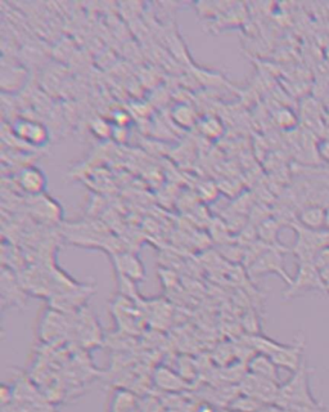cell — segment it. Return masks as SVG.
Wrapping results in <instances>:
<instances>
[{"mask_svg":"<svg viewBox=\"0 0 329 412\" xmlns=\"http://www.w3.org/2000/svg\"><path fill=\"white\" fill-rule=\"evenodd\" d=\"M309 291H319L329 295L328 287L321 270L312 262H298V273L290 285L283 291V299L290 301Z\"/></svg>","mask_w":329,"mask_h":412,"instance_id":"2","label":"cell"},{"mask_svg":"<svg viewBox=\"0 0 329 412\" xmlns=\"http://www.w3.org/2000/svg\"><path fill=\"white\" fill-rule=\"evenodd\" d=\"M310 373L312 370L304 362L296 373H292L288 380L281 384L279 396L274 406L283 410L296 407H321L310 389Z\"/></svg>","mask_w":329,"mask_h":412,"instance_id":"1","label":"cell"},{"mask_svg":"<svg viewBox=\"0 0 329 412\" xmlns=\"http://www.w3.org/2000/svg\"><path fill=\"white\" fill-rule=\"evenodd\" d=\"M34 202L30 205L32 215L46 224H57L63 218V210L61 205L46 195L34 196Z\"/></svg>","mask_w":329,"mask_h":412,"instance_id":"10","label":"cell"},{"mask_svg":"<svg viewBox=\"0 0 329 412\" xmlns=\"http://www.w3.org/2000/svg\"><path fill=\"white\" fill-rule=\"evenodd\" d=\"M318 153L321 159L329 163V137H324V139L318 143Z\"/></svg>","mask_w":329,"mask_h":412,"instance_id":"24","label":"cell"},{"mask_svg":"<svg viewBox=\"0 0 329 412\" xmlns=\"http://www.w3.org/2000/svg\"><path fill=\"white\" fill-rule=\"evenodd\" d=\"M282 223L279 222L276 218H267L264 222L258 224V227H256L258 228V238H259L260 241H262L264 244L272 246V247L290 250L279 241V231L282 228Z\"/></svg>","mask_w":329,"mask_h":412,"instance_id":"17","label":"cell"},{"mask_svg":"<svg viewBox=\"0 0 329 412\" xmlns=\"http://www.w3.org/2000/svg\"><path fill=\"white\" fill-rule=\"evenodd\" d=\"M76 333L81 344L85 345L87 348L94 347L102 341V331H101L99 324L94 317V315L92 313V310L87 307L78 310Z\"/></svg>","mask_w":329,"mask_h":412,"instance_id":"7","label":"cell"},{"mask_svg":"<svg viewBox=\"0 0 329 412\" xmlns=\"http://www.w3.org/2000/svg\"><path fill=\"white\" fill-rule=\"evenodd\" d=\"M153 381L156 387L169 393H179L188 388V381L169 367H158L153 375Z\"/></svg>","mask_w":329,"mask_h":412,"instance_id":"14","label":"cell"},{"mask_svg":"<svg viewBox=\"0 0 329 412\" xmlns=\"http://www.w3.org/2000/svg\"><path fill=\"white\" fill-rule=\"evenodd\" d=\"M12 396H13V392H12L10 387L8 388L6 384H3V387H1V404L3 406H6L7 402H10Z\"/></svg>","mask_w":329,"mask_h":412,"instance_id":"25","label":"cell"},{"mask_svg":"<svg viewBox=\"0 0 329 412\" xmlns=\"http://www.w3.org/2000/svg\"><path fill=\"white\" fill-rule=\"evenodd\" d=\"M113 268L118 275L129 278L135 284L146 277V268L141 259L134 253H116L112 255Z\"/></svg>","mask_w":329,"mask_h":412,"instance_id":"9","label":"cell"},{"mask_svg":"<svg viewBox=\"0 0 329 412\" xmlns=\"http://www.w3.org/2000/svg\"><path fill=\"white\" fill-rule=\"evenodd\" d=\"M172 118L174 123H176V125L183 128L193 127L197 121L196 111L187 103H179L174 106L172 110Z\"/></svg>","mask_w":329,"mask_h":412,"instance_id":"18","label":"cell"},{"mask_svg":"<svg viewBox=\"0 0 329 412\" xmlns=\"http://www.w3.org/2000/svg\"><path fill=\"white\" fill-rule=\"evenodd\" d=\"M246 366H247V373H253L260 378L281 384L279 371H278L279 367L275 365L274 361L267 355H262V353L253 355Z\"/></svg>","mask_w":329,"mask_h":412,"instance_id":"12","label":"cell"},{"mask_svg":"<svg viewBox=\"0 0 329 412\" xmlns=\"http://www.w3.org/2000/svg\"><path fill=\"white\" fill-rule=\"evenodd\" d=\"M298 223L310 231L326 230V207L316 204L306 205L298 210Z\"/></svg>","mask_w":329,"mask_h":412,"instance_id":"16","label":"cell"},{"mask_svg":"<svg viewBox=\"0 0 329 412\" xmlns=\"http://www.w3.org/2000/svg\"><path fill=\"white\" fill-rule=\"evenodd\" d=\"M281 384L246 373L239 383V392L246 396L258 399L265 406H274L279 396Z\"/></svg>","mask_w":329,"mask_h":412,"instance_id":"4","label":"cell"},{"mask_svg":"<svg viewBox=\"0 0 329 412\" xmlns=\"http://www.w3.org/2000/svg\"><path fill=\"white\" fill-rule=\"evenodd\" d=\"M66 326L62 312L55 308L49 309L43 316L40 325V338L46 341H55L59 334L64 333Z\"/></svg>","mask_w":329,"mask_h":412,"instance_id":"15","label":"cell"},{"mask_svg":"<svg viewBox=\"0 0 329 412\" xmlns=\"http://www.w3.org/2000/svg\"><path fill=\"white\" fill-rule=\"evenodd\" d=\"M197 412H216L215 411V408H214V407H211V406H210V404H202V406H200V407H198V410H197Z\"/></svg>","mask_w":329,"mask_h":412,"instance_id":"26","label":"cell"},{"mask_svg":"<svg viewBox=\"0 0 329 412\" xmlns=\"http://www.w3.org/2000/svg\"><path fill=\"white\" fill-rule=\"evenodd\" d=\"M305 350V338L301 336L293 341L292 344H281V347L275 350L270 358L275 362V365L290 373H296L301 365L305 362L304 359Z\"/></svg>","mask_w":329,"mask_h":412,"instance_id":"6","label":"cell"},{"mask_svg":"<svg viewBox=\"0 0 329 412\" xmlns=\"http://www.w3.org/2000/svg\"><path fill=\"white\" fill-rule=\"evenodd\" d=\"M326 230L329 231V207L326 209Z\"/></svg>","mask_w":329,"mask_h":412,"instance_id":"27","label":"cell"},{"mask_svg":"<svg viewBox=\"0 0 329 412\" xmlns=\"http://www.w3.org/2000/svg\"><path fill=\"white\" fill-rule=\"evenodd\" d=\"M230 407L234 412H260L267 406L252 397L246 396V394L241 393L239 396H235L232 399Z\"/></svg>","mask_w":329,"mask_h":412,"instance_id":"20","label":"cell"},{"mask_svg":"<svg viewBox=\"0 0 329 412\" xmlns=\"http://www.w3.org/2000/svg\"><path fill=\"white\" fill-rule=\"evenodd\" d=\"M273 119H274L275 124L283 130H293L295 128L298 127V114L287 106L278 107L273 114Z\"/></svg>","mask_w":329,"mask_h":412,"instance_id":"19","label":"cell"},{"mask_svg":"<svg viewBox=\"0 0 329 412\" xmlns=\"http://www.w3.org/2000/svg\"><path fill=\"white\" fill-rule=\"evenodd\" d=\"M290 250H286V249L269 247L255 262H252L247 267L250 277L259 278L267 275H276L282 278L287 286L290 285L292 277L284 267V254L290 253Z\"/></svg>","mask_w":329,"mask_h":412,"instance_id":"3","label":"cell"},{"mask_svg":"<svg viewBox=\"0 0 329 412\" xmlns=\"http://www.w3.org/2000/svg\"><path fill=\"white\" fill-rule=\"evenodd\" d=\"M24 298L26 296L22 291L21 282L17 281L16 276L10 272V270L3 267V270H1V301H3V304L8 303L9 305L10 304L24 305Z\"/></svg>","mask_w":329,"mask_h":412,"instance_id":"13","label":"cell"},{"mask_svg":"<svg viewBox=\"0 0 329 412\" xmlns=\"http://www.w3.org/2000/svg\"><path fill=\"white\" fill-rule=\"evenodd\" d=\"M135 408V399L126 392H120L115 397V404L112 412H133Z\"/></svg>","mask_w":329,"mask_h":412,"instance_id":"22","label":"cell"},{"mask_svg":"<svg viewBox=\"0 0 329 412\" xmlns=\"http://www.w3.org/2000/svg\"><path fill=\"white\" fill-rule=\"evenodd\" d=\"M29 79V71L22 64H12L6 66L1 64V90L3 95L15 93L18 89L24 87Z\"/></svg>","mask_w":329,"mask_h":412,"instance_id":"11","label":"cell"},{"mask_svg":"<svg viewBox=\"0 0 329 412\" xmlns=\"http://www.w3.org/2000/svg\"><path fill=\"white\" fill-rule=\"evenodd\" d=\"M10 130L17 139L26 143L32 149L46 146L50 139L49 130L43 123L36 120L27 119V118L15 120Z\"/></svg>","mask_w":329,"mask_h":412,"instance_id":"5","label":"cell"},{"mask_svg":"<svg viewBox=\"0 0 329 412\" xmlns=\"http://www.w3.org/2000/svg\"><path fill=\"white\" fill-rule=\"evenodd\" d=\"M17 184L29 196H40L47 190V175L36 165H26L17 174Z\"/></svg>","mask_w":329,"mask_h":412,"instance_id":"8","label":"cell"},{"mask_svg":"<svg viewBox=\"0 0 329 412\" xmlns=\"http://www.w3.org/2000/svg\"><path fill=\"white\" fill-rule=\"evenodd\" d=\"M200 129H201L202 135H206L207 138H211V139L219 138L220 135H223V132H224L223 123L218 118H214V116L204 118L200 124Z\"/></svg>","mask_w":329,"mask_h":412,"instance_id":"21","label":"cell"},{"mask_svg":"<svg viewBox=\"0 0 329 412\" xmlns=\"http://www.w3.org/2000/svg\"><path fill=\"white\" fill-rule=\"evenodd\" d=\"M92 132L99 138H107L112 135L113 128L111 127L106 120L97 118L92 121Z\"/></svg>","mask_w":329,"mask_h":412,"instance_id":"23","label":"cell"}]
</instances>
